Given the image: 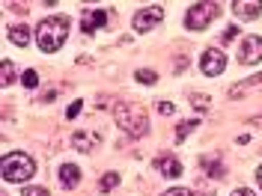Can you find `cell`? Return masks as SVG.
<instances>
[{"instance_id":"6da1fadb","label":"cell","mask_w":262,"mask_h":196,"mask_svg":"<svg viewBox=\"0 0 262 196\" xmlns=\"http://www.w3.org/2000/svg\"><path fill=\"white\" fill-rule=\"evenodd\" d=\"M66 36H69V18L66 15H54V18H45L36 30V42L45 54H54V51L63 48Z\"/></svg>"},{"instance_id":"7a4b0ae2","label":"cell","mask_w":262,"mask_h":196,"mask_svg":"<svg viewBox=\"0 0 262 196\" xmlns=\"http://www.w3.org/2000/svg\"><path fill=\"white\" fill-rule=\"evenodd\" d=\"M114 116H116V122H119V128H125L131 137L149 134V116L140 104H116Z\"/></svg>"},{"instance_id":"3957f363","label":"cell","mask_w":262,"mask_h":196,"mask_svg":"<svg viewBox=\"0 0 262 196\" xmlns=\"http://www.w3.org/2000/svg\"><path fill=\"white\" fill-rule=\"evenodd\" d=\"M0 173H3V179L6 181H27V179H33V173H36V163H33L30 155H24V152H12V155H3V161H0Z\"/></svg>"},{"instance_id":"277c9868","label":"cell","mask_w":262,"mask_h":196,"mask_svg":"<svg viewBox=\"0 0 262 196\" xmlns=\"http://www.w3.org/2000/svg\"><path fill=\"white\" fill-rule=\"evenodd\" d=\"M217 12H221L217 3H194L188 9V15H185V24H188V30H206L217 18Z\"/></svg>"},{"instance_id":"5b68a950","label":"cell","mask_w":262,"mask_h":196,"mask_svg":"<svg viewBox=\"0 0 262 196\" xmlns=\"http://www.w3.org/2000/svg\"><path fill=\"white\" fill-rule=\"evenodd\" d=\"M200 68H203V75H209V78H217L224 68H227V57L221 54V51L209 48L203 57H200Z\"/></svg>"},{"instance_id":"8992f818","label":"cell","mask_w":262,"mask_h":196,"mask_svg":"<svg viewBox=\"0 0 262 196\" xmlns=\"http://www.w3.org/2000/svg\"><path fill=\"white\" fill-rule=\"evenodd\" d=\"M161 18H164V6H146V9H140V12L134 15V30L146 33V30H152Z\"/></svg>"},{"instance_id":"52a82bcc","label":"cell","mask_w":262,"mask_h":196,"mask_svg":"<svg viewBox=\"0 0 262 196\" xmlns=\"http://www.w3.org/2000/svg\"><path fill=\"white\" fill-rule=\"evenodd\" d=\"M238 60L245 65H253L262 60V39L259 36H247L245 42H242V51H238Z\"/></svg>"},{"instance_id":"ba28073f","label":"cell","mask_w":262,"mask_h":196,"mask_svg":"<svg viewBox=\"0 0 262 196\" xmlns=\"http://www.w3.org/2000/svg\"><path fill=\"white\" fill-rule=\"evenodd\" d=\"M107 24V12L104 9H83L81 15V30L83 33H96Z\"/></svg>"},{"instance_id":"9c48e42d","label":"cell","mask_w":262,"mask_h":196,"mask_svg":"<svg viewBox=\"0 0 262 196\" xmlns=\"http://www.w3.org/2000/svg\"><path fill=\"white\" fill-rule=\"evenodd\" d=\"M232 12L238 18H245V21H253V18L262 15V3H253V0H238V3H232Z\"/></svg>"},{"instance_id":"30bf717a","label":"cell","mask_w":262,"mask_h":196,"mask_svg":"<svg viewBox=\"0 0 262 196\" xmlns=\"http://www.w3.org/2000/svg\"><path fill=\"white\" fill-rule=\"evenodd\" d=\"M96 146H98L96 134H90V131H75V134H72V149H75V152H93Z\"/></svg>"},{"instance_id":"8fae6325","label":"cell","mask_w":262,"mask_h":196,"mask_svg":"<svg viewBox=\"0 0 262 196\" xmlns=\"http://www.w3.org/2000/svg\"><path fill=\"white\" fill-rule=\"evenodd\" d=\"M155 169L161 173V176H167V179H179L182 176V163L173 158V155H164V158H158L155 161Z\"/></svg>"},{"instance_id":"7c38bea8","label":"cell","mask_w":262,"mask_h":196,"mask_svg":"<svg viewBox=\"0 0 262 196\" xmlns=\"http://www.w3.org/2000/svg\"><path fill=\"white\" fill-rule=\"evenodd\" d=\"M78 181H81V169H78L75 163L60 166V184H63L66 190H69V187H78Z\"/></svg>"},{"instance_id":"4fadbf2b","label":"cell","mask_w":262,"mask_h":196,"mask_svg":"<svg viewBox=\"0 0 262 196\" xmlns=\"http://www.w3.org/2000/svg\"><path fill=\"white\" fill-rule=\"evenodd\" d=\"M256 86H262V75H253V78H247L245 83L232 86V89H229V95H232V98H238V95H245L247 89H256Z\"/></svg>"},{"instance_id":"5bb4252c","label":"cell","mask_w":262,"mask_h":196,"mask_svg":"<svg viewBox=\"0 0 262 196\" xmlns=\"http://www.w3.org/2000/svg\"><path fill=\"white\" fill-rule=\"evenodd\" d=\"M9 39H12L15 45H21V48H24V45L30 42V30H27L24 24H15V27H9Z\"/></svg>"},{"instance_id":"9a60e30c","label":"cell","mask_w":262,"mask_h":196,"mask_svg":"<svg viewBox=\"0 0 262 196\" xmlns=\"http://www.w3.org/2000/svg\"><path fill=\"white\" fill-rule=\"evenodd\" d=\"M0 68H3V86H9V83L15 81V65H12V60H3V63H0Z\"/></svg>"},{"instance_id":"2e32d148","label":"cell","mask_w":262,"mask_h":196,"mask_svg":"<svg viewBox=\"0 0 262 196\" xmlns=\"http://www.w3.org/2000/svg\"><path fill=\"white\" fill-rule=\"evenodd\" d=\"M194 128H196V119H191V122H179V128H176V140L182 143V140H185Z\"/></svg>"},{"instance_id":"e0dca14e","label":"cell","mask_w":262,"mask_h":196,"mask_svg":"<svg viewBox=\"0 0 262 196\" xmlns=\"http://www.w3.org/2000/svg\"><path fill=\"white\" fill-rule=\"evenodd\" d=\"M137 81H140V83H146V86H152V83L158 81V75H155L152 68H143V71H137Z\"/></svg>"},{"instance_id":"ac0fdd59","label":"cell","mask_w":262,"mask_h":196,"mask_svg":"<svg viewBox=\"0 0 262 196\" xmlns=\"http://www.w3.org/2000/svg\"><path fill=\"white\" fill-rule=\"evenodd\" d=\"M21 81H24V86H27V89H36V83H39V75H36L33 68H27V71L21 75Z\"/></svg>"},{"instance_id":"d6986e66","label":"cell","mask_w":262,"mask_h":196,"mask_svg":"<svg viewBox=\"0 0 262 196\" xmlns=\"http://www.w3.org/2000/svg\"><path fill=\"white\" fill-rule=\"evenodd\" d=\"M116 184H119V176H116V173H107V176L101 179V190H114Z\"/></svg>"},{"instance_id":"ffe728a7","label":"cell","mask_w":262,"mask_h":196,"mask_svg":"<svg viewBox=\"0 0 262 196\" xmlns=\"http://www.w3.org/2000/svg\"><path fill=\"white\" fill-rule=\"evenodd\" d=\"M203 166H206L209 173L214 169V179H221V176H224V169H221V163H217V161H212V158H203Z\"/></svg>"},{"instance_id":"44dd1931","label":"cell","mask_w":262,"mask_h":196,"mask_svg":"<svg viewBox=\"0 0 262 196\" xmlns=\"http://www.w3.org/2000/svg\"><path fill=\"white\" fill-rule=\"evenodd\" d=\"M191 101H194L200 110H209V98H206V95H200V92H191Z\"/></svg>"},{"instance_id":"7402d4cb","label":"cell","mask_w":262,"mask_h":196,"mask_svg":"<svg viewBox=\"0 0 262 196\" xmlns=\"http://www.w3.org/2000/svg\"><path fill=\"white\" fill-rule=\"evenodd\" d=\"M173 110H176V104H173V101H158V113H161V116H170Z\"/></svg>"},{"instance_id":"603a6c76","label":"cell","mask_w":262,"mask_h":196,"mask_svg":"<svg viewBox=\"0 0 262 196\" xmlns=\"http://www.w3.org/2000/svg\"><path fill=\"white\" fill-rule=\"evenodd\" d=\"M21 196H48V190H45V187H24Z\"/></svg>"},{"instance_id":"cb8c5ba5","label":"cell","mask_w":262,"mask_h":196,"mask_svg":"<svg viewBox=\"0 0 262 196\" xmlns=\"http://www.w3.org/2000/svg\"><path fill=\"white\" fill-rule=\"evenodd\" d=\"M81 104H83V101H72V107L66 110V119H75V116L81 113Z\"/></svg>"},{"instance_id":"d4e9b609","label":"cell","mask_w":262,"mask_h":196,"mask_svg":"<svg viewBox=\"0 0 262 196\" xmlns=\"http://www.w3.org/2000/svg\"><path fill=\"white\" fill-rule=\"evenodd\" d=\"M161 196H194L191 190H182V187H173V190H164Z\"/></svg>"},{"instance_id":"484cf974","label":"cell","mask_w":262,"mask_h":196,"mask_svg":"<svg viewBox=\"0 0 262 196\" xmlns=\"http://www.w3.org/2000/svg\"><path fill=\"white\" fill-rule=\"evenodd\" d=\"M235 36H238V27H227V30H224V36H221V39H224V42H232Z\"/></svg>"},{"instance_id":"4316f807","label":"cell","mask_w":262,"mask_h":196,"mask_svg":"<svg viewBox=\"0 0 262 196\" xmlns=\"http://www.w3.org/2000/svg\"><path fill=\"white\" fill-rule=\"evenodd\" d=\"M232 196H253V190H247V187H238V190H232Z\"/></svg>"},{"instance_id":"83f0119b","label":"cell","mask_w":262,"mask_h":196,"mask_svg":"<svg viewBox=\"0 0 262 196\" xmlns=\"http://www.w3.org/2000/svg\"><path fill=\"white\" fill-rule=\"evenodd\" d=\"M256 181H259V187H262V166L256 169Z\"/></svg>"}]
</instances>
